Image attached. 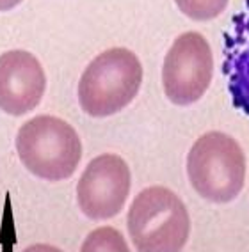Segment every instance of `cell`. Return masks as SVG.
Segmentation results:
<instances>
[{"mask_svg":"<svg viewBox=\"0 0 249 252\" xmlns=\"http://www.w3.org/2000/svg\"><path fill=\"white\" fill-rule=\"evenodd\" d=\"M142 84L141 61L128 48H109L89 63L78 82V103L91 117H109L134 101Z\"/></svg>","mask_w":249,"mask_h":252,"instance_id":"1","label":"cell"},{"mask_svg":"<svg viewBox=\"0 0 249 252\" xmlns=\"http://www.w3.org/2000/svg\"><path fill=\"white\" fill-rule=\"evenodd\" d=\"M128 234L137 252H180L190 233L185 204L166 187H148L128 210Z\"/></svg>","mask_w":249,"mask_h":252,"instance_id":"2","label":"cell"},{"mask_svg":"<svg viewBox=\"0 0 249 252\" xmlns=\"http://www.w3.org/2000/svg\"><path fill=\"white\" fill-rule=\"evenodd\" d=\"M16 151L23 167L46 181L71 178L82 158V142L70 123L37 116L18 130Z\"/></svg>","mask_w":249,"mask_h":252,"instance_id":"3","label":"cell"},{"mask_svg":"<svg viewBox=\"0 0 249 252\" xmlns=\"http://www.w3.org/2000/svg\"><path fill=\"white\" fill-rule=\"evenodd\" d=\"M187 176L192 189L203 199L215 204L231 203L244 187V151L233 137L209 131L190 148Z\"/></svg>","mask_w":249,"mask_h":252,"instance_id":"4","label":"cell"},{"mask_svg":"<svg viewBox=\"0 0 249 252\" xmlns=\"http://www.w3.org/2000/svg\"><path fill=\"white\" fill-rule=\"evenodd\" d=\"M213 77V55L199 32H185L175 39L164 59L162 86L171 103L187 107L203 98Z\"/></svg>","mask_w":249,"mask_h":252,"instance_id":"5","label":"cell"},{"mask_svg":"<svg viewBox=\"0 0 249 252\" xmlns=\"http://www.w3.org/2000/svg\"><path fill=\"white\" fill-rule=\"evenodd\" d=\"M130 185V169L119 155H100L87 163L78 180V208L91 220L112 219L127 203Z\"/></svg>","mask_w":249,"mask_h":252,"instance_id":"6","label":"cell"},{"mask_svg":"<svg viewBox=\"0 0 249 252\" xmlns=\"http://www.w3.org/2000/svg\"><path fill=\"white\" fill-rule=\"evenodd\" d=\"M46 89V77L31 52L11 50L0 55V110L23 116L39 105Z\"/></svg>","mask_w":249,"mask_h":252,"instance_id":"7","label":"cell"},{"mask_svg":"<svg viewBox=\"0 0 249 252\" xmlns=\"http://www.w3.org/2000/svg\"><path fill=\"white\" fill-rule=\"evenodd\" d=\"M222 73L228 82L231 103L249 116V0L233 16L230 31L224 34Z\"/></svg>","mask_w":249,"mask_h":252,"instance_id":"8","label":"cell"},{"mask_svg":"<svg viewBox=\"0 0 249 252\" xmlns=\"http://www.w3.org/2000/svg\"><path fill=\"white\" fill-rule=\"evenodd\" d=\"M80 252H130V249L118 229L105 225L87 234Z\"/></svg>","mask_w":249,"mask_h":252,"instance_id":"9","label":"cell"},{"mask_svg":"<svg viewBox=\"0 0 249 252\" xmlns=\"http://www.w3.org/2000/svg\"><path fill=\"white\" fill-rule=\"evenodd\" d=\"M230 0H175L178 9L194 22H210L228 7Z\"/></svg>","mask_w":249,"mask_h":252,"instance_id":"10","label":"cell"},{"mask_svg":"<svg viewBox=\"0 0 249 252\" xmlns=\"http://www.w3.org/2000/svg\"><path fill=\"white\" fill-rule=\"evenodd\" d=\"M23 0H0V11H11Z\"/></svg>","mask_w":249,"mask_h":252,"instance_id":"11","label":"cell"}]
</instances>
